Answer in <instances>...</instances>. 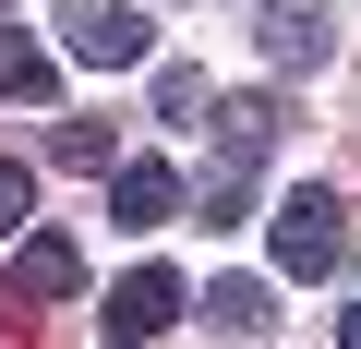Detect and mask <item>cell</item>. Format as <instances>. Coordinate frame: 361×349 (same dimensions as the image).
I'll list each match as a JSON object with an SVG mask.
<instances>
[{
    "label": "cell",
    "mask_w": 361,
    "mask_h": 349,
    "mask_svg": "<svg viewBox=\"0 0 361 349\" xmlns=\"http://www.w3.org/2000/svg\"><path fill=\"white\" fill-rule=\"evenodd\" d=\"M85 289V253L61 229H13V301H73Z\"/></svg>",
    "instance_id": "obj_7"
},
{
    "label": "cell",
    "mask_w": 361,
    "mask_h": 349,
    "mask_svg": "<svg viewBox=\"0 0 361 349\" xmlns=\"http://www.w3.org/2000/svg\"><path fill=\"white\" fill-rule=\"evenodd\" d=\"M0 97H13V109H49V97H61V61H49L37 37H13V49H0Z\"/></svg>",
    "instance_id": "obj_8"
},
{
    "label": "cell",
    "mask_w": 361,
    "mask_h": 349,
    "mask_svg": "<svg viewBox=\"0 0 361 349\" xmlns=\"http://www.w3.org/2000/svg\"><path fill=\"white\" fill-rule=\"evenodd\" d=\"M265 229H277V265H289V277H325V265L349 253V205H337L325 181L277 193V217H265Z\"/></svg>",
    "instance_id": "obj_2"
},
{
    "label": "cell",
    "mask_w": 361,
    "mask_h": 349,
    "mask_svg": "<svg viewBox=\"0 0 361 349\" xmlns=\"http://www.w3.org/2000/svg\"><path fill=\"white\" fill-rule=\"evenodd\" d=\"M25 217H37V169H25V157H0V241H13Z\"/></svg>",
    "instance_id": "obj_12"
},
{
    "label": "cell",
    "mask_w": 361,
    "mask_h": 349,
    "mask_svg": "<svg viewBox=\"0 0 361 349\" xmlns=\"http://www.w3.org/2000/svg\"><path fill=\"white\" fill-rule=\"evenodd\" d=\"M49 157H61V169H121V157H109V121H61Z\"/></svg>",
    "instance_id": "obj_11"
},
{
    "label": "cell",
    "mask_w": 361,
    "mask_h": 349,
    "mask_svg": "<svg viewBox=\"0 0 361 349\" xmlns=\"http://www.w3.org/2000/svg\"><path fill=\"white\" fill-rule=\"evenodd\" d=\"M180 301H193V289H180L169 265H133V277L109 289V313H97V325H109L121 349H145V337H169V325H180Z\"/></svg>",
    "instance_id": "obj_4"
},
{
    "label": "cell",
    "mask_w": 361,
    "mask_h": 349,
    "mask_svg": "<svg viewBox=\"0 0 361 349\" xmlns=\"http://www.w3.org/2000/svg\"><path fill=\"white\" fill-rule=\"evenodd\" d=\"M61 49L85 73H133L157 49V25H145V0H61Z\"/></svg>",
    "instance_id": "obj_1"
},
{
    "label": "cell",
    "mask_w": 361,
    "mask_h": 349,
    "mask_svg": "<svg viewBox=\"0 0 361 349\" xmlns=\"http://www.w3.org/2000/svg\"><path fill=\"white\" fill-rule=\"evenodd\" d=\"M13 13H25V0H0V49H13Z\"/></svg>",
    "instance_id": "obj_15"
},
{
    "label": "cell",
    "mask_w": 361,
    "mask_h": 349,
    "mask_svg": "<svg viewBox=\"0 0 361 349\" xmlns=\"http://www.w3.org/2000/svg\"><path fill=\"white\" fill-rule=\"evenodd\" d=\"M277 133H289V109H277L265 85H241V97H217V169H241V181H253V169L277 157Z\"/></svg>",
    "instance_id": "obj_5"
},
{
    "label": "cell",
    "mask_w": 361,
    "mask_h": 349,
    "mask_svg": "<svg viewBox=\"0 0 361 349\" xmlns=\"http://www.w3.org/2000/svg\"><path fill=\"white\" fill-rule=\"evenodd\" d=\"M109 217H121V229H169V217H180V169H169V157H121V169H109Z\"/></svg>",
    "instance_id": "obj_6"
},
{
    "label": "cell",
    "mask_w": 361,
    "mask_h": 349,
    "mask_svg": "<svg viewBox=\"0 0 361 349\" xmlns=\"http://www.w3.org/2000/svg\"><path fill=\"white\" fill-rule=\"evenodd\" d=\"M205 313H217L229 337H265V325H277V289H265V277H217V289H205Z\"/></svg>",
    "instance_id": "obj_9"
},
{
    "label": "cell",
    "mask_w": 361,
    "mask_h": 349,
    "mask_svg": "<svg viewBox=\"0 0 361 349\" xmlns=\"http://www.w3.org/2000/svg\"><path fill=\"white\" fill-rule=\"evenodd\" d=\"M157 109H169V121H193V109H205V73H180V61H169V73H157Z\"/></svg>",
    "instance_id": "obj_13"
},
{
    "label": "cell",
    "mask_w": 361,
    "mask_h": 349,
    "mask_svg": "<svg viewBox=\"0 0 361 349\" xmlns=\"http://www.w3.org/2000/svg\"><path fill=\"white\" fill-rule=\"evenodd\" d=\"M253 217V181H241V169H205V229H241Z\"/></svg>",
    "instance_id": "obj_10"
},
{
    "label": "cell",
    "mask_w": 361,
    "mask_h": 349,
    "mask_svg": "<svg viewBox=\"0 0 361 349\" xmlns=\"http://www.w3.org/2000/svg\"><path fill=\"white\" fill-rule=\"evenodd\" d=\"M253 37H265L277 73H325V61H337V13H325V0H265Z\"/></svg>",
    "instance_id": "obj_3"
},
{
    "label": "cell",
    "mask_w": 361,
    "mask_h": 349,
    "mask_svg": "<svg viewBox=\"0 0 361 349\" xmlns=\"http://www.w3.org/2000/svg\"><path fill=\"white\" fill-rule=\"evenodd\" d=\"M337 349H361V301H349V313H337Z\"/></svg>",
    "instance_id": "obj_14"
}]
</instances>
